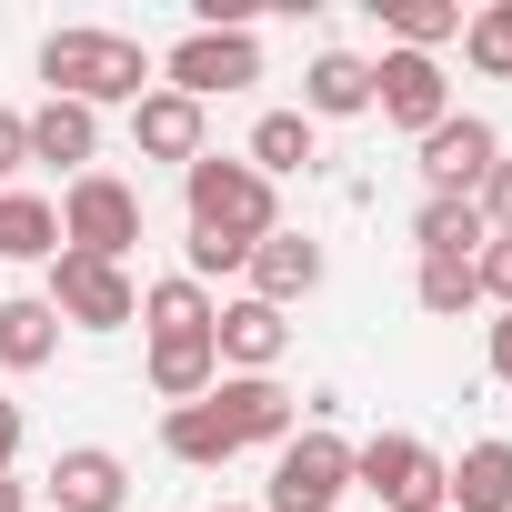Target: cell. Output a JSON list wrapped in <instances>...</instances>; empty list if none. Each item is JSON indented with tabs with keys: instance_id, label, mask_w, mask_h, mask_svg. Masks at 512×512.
<instances>
[{
	"instance_id": "1",
	"label": "cell",
	"mask_w": 512,
	"mask_h": 512,
	"mask_svg": "<svg viewBox=\"0 0 512 512\" xmlns=\"http://www.w3.org/2000/svg\"><path fill=\"white\" fill-rule=\"evenodd\" d=\"M181 211H191V241H181V272H191V282L241 272V262H251V241H272V231H282L272 181L251 171V161H231V151H201V161L181 171Z\"/></svg>"
},
{
	"instance_id": "2",
	"label": "cell",
	"mask_w": 512,
	"mask_h": 512,
	"mask_svg": "<svg viewBox=\"0 0 512 512\" xmlns=\"http://www.w3.org/2000/svg\"><path fill=\"white\" fill-rule=\"evenodd\" d=\"M41 81H51V101H81V111H131L141 91H151V51L131 41V31H51L41 41Z\"/></svg>"
},
{
	"instance_id": "3",
	"label": "cell",
	"mask_w": 512,
	"mask_h": 512,
	"mask_svg": "<svg viewBox=\"0 0 512 512\" xmlns=\"http://www.w3.org/2000/svg\"><path fill=\"white\" fill-rule=\"evenodd\" d=\"M342 492H352V442L332 422H312L272 452V482H262L251 512H342Z\"/></svg>"
},
{
	"instance_id": "4",
	"label": "cell",
	"mask_w": 512,
	"mask_h": 512,
	"mask_svg": "<svg viewBox=\"0 0 512 512\" xmlns=\"http://www.w3.org/2000/svg\"><path fill=\"white\" fill-rule=\"evenodd\" d=\"M352 492H372L382 512H442V452L422 432H372L352 442Z\"/></svg>"
},
{
	"instance_id": "5",
	"label": "cell",
	"mask_w": 512,
	"mask_h": 512,
	"mask_svg": "<svg viewBox=\"0 0 512 512\" xmlns=\"http://www.w3.org/2000/svg\"><path fill=\"white\" fill-rule=\"evenodd\" d=\"M141 241V191L121 171H81L61 191V251H91V262H131Z\"/></svg>"
},
{
	"instance_id": "6",
	"label": "cell",
	"mask_w": 512,
	"mask_h": 512,
	"mask_svg": "<svg viewBox=\"0 0 512 512\" xmlns=\"http://www.w3.org/2000/svg\"><path fill=\"white\" fill-rule=\"evenodd\" d=\"M71 332H131L141 322V282L121 262H91V251H51V292H41Z\"/></svg>"
},
{
	"instance_id": "7",
	"label": "cell",
	"mask_w": 512,
	"mask_h": 512,
	"mask_svg": "<svg viewBox=\"0 0 512 512\" xmlns=\"http://www.w3.org/2000/svg\"><path fill=\"white\" fill-rule=\"evenodd\" d=\"M262 81V41L251 31H181L171 61H161V91L181 101H221V91H251Z\"/></svg>"
},
{
	"instance_id": "8",
	"label": "cell",
	"mask_w": 512,
	"mask_h": 512,
	"mask_svg": "<svg viewBox=\"0 0 512 512\" xmlns=\"http://www.w3.org/2000/svg\"><path fill=\"white\" fill-rule=\"evenodd\" d=\"M492 161H502V131H492L482 111L432 121V131H422V201H472V191L492 181Z\"/></svg>"
},
{
	"instance_id": "9",
	"label": "cell",
	"mask_w": 512,
	"mask_h": 512,
	"mask_svg": "<svg viewBox=\"0 0 512 512\" xmlns=\"http://www.w3.org/2000/svg\"><path fill=\"white\" fill-rule=\"evenodd\" d=\"M201 402H211V422L231 432V452H262V442L282 452V442L302 432V402H292V392H282L272 372H221V382H211Z\"/></svg>"
},
{
	"instance_id": "10",
	"label": "cell",
	"mask_w": 512,
	"mask_h": 512,
	"mask_svg": "<svg viewBox=\"0 0 512 512\" xmlns=\"http://www.w3.org/2000/svg\"><path fill=\"white\" fill-rule=\"evenodd\" d=\"M372 111L392 121V131H432V121H452V81H442V61L432 51H382L372 61Z\"/></svg>"
},
{
	"instance_id": "11",
	"label": "cell",
	"mask_w": 512,
	"mask_h": 512,
	"mask_svg": "<svg viewBox=\"0 0 512 512\" xmlns=\"http://www.w3.org/2000/svg\"><path fill=\"white\" fill-rule=\"evenodd\" d=\"M241 282H251V302H272V312L312 302V292H322V241H312V231H272V241H251Z\"/></svg>"
},
{
	"instance_id": "12",
	"label": "cell",
	"mask_w": 512,
	"mask_h": 512,
	"mask_svg": "<svg viewBox=\"0 0 512 512\" xmlns=\"http://www.w3.org/2000/svg\"><path fill=\"white\" fill-rule=\"evenodd\" d=\"M51 512H131V462L111 442H71L51 462Z\"/></svg>"
},
{
	"instance_id": "13",
	"label": "cell",
	"mask_w": 512,
	"mask_h": 512,
	"mask_svg": "<svg viewBox=\"0 0 512 512\" xmlns=\"http://www.w3.org/2000/svg\"><path fill=\"white\" fill-rule=\"evenodd\" d=\"M211 352H221V372H282V352H292V322L272 312V302H221L211 312Z\"/></svg>"
},
{
	"instance_id": "14",
	"label": "cell",
	"mask_w": 512,
	"mask_h": 512,
	"mask_svg": "<svg viewBox=\"0 0 512 512\" xmlns=\"http://www.w3.org/2000/svg\"><path fill=\"white\" fill-rule=\"evenodd\" d=\"M131 151H141V161H181V171H191V161L211 151V141H201V101H181V91H161V81H151V91L131 101Z\"/></svg>"
},
{
	"instance_id": "15",
	"label": "cell",
	"mask_w": 512,
	"mask_h": 512,
	"mask_svg": "<svg viewBox=\"0 0 512 512\" xmlns=\"http://www.w3.org/2000/svg\"><path fill=\"white\" fill-rule=\"evenodd\" d=\"M442 512H512V442L482 432L462 442V462H442Z\"/></svg>"
},
{
	"instance_id": "16",
	"label": "cell",
	"mask_w": 512,
	"mask_h": 512,
	"mask_svg": "<svg viewBox=\"0 0 512 512\" xmlns=\"http://www.w3.org/2000/svg\"><path fill=\"white\" fill-rule=\"evenodd\" d=\"M372 111V61L362 51H312V71H302V121L322 131V121H362Z\"/></svg>"
},
{
	"instance_id": "17",
	"label": "cell",
	"mask_w": 512,
	"mask_h": 512,
	"mask_svg": "<svg viewBox=\"0 0 512 512\" xmlns=\"http://www.w3.org/2000/svg\"><path fill=\"white\" fill-rule=\"evenodd\" d=\"M31 161H51V171H101V111H81V101H41L31 111Z\"/></svg>"
},
{
	"instance_id": "18",
	"label": "cell",
	"mask_w": 512,
	"mask_h": 512,
	"mask_svg": "<svg viewBox=\"0 0 512 512\" xmlns=\"http://www.w3.org/2000/svg\"><path fill=\"white\" fill-rule=\"evenodd\" d=\"M61 362V312L41 292H11L0 302V372H51Z\"/></svg>"
},
{
	"instance_id": "19",
	"label": "cell",
	"mask_w": 512,
	"mask_h": 512,
	"mask_svg": "<svg viewBox=\"0 0 512 512\" xmlns=\"http://www.w3.org/2000/svg\"><path fill=\"white\" fill-rule=\"evenodd\" d=\"M251 171H262V181H292V171H312L322 161V131L302 121V111H262V121H251V151H241Z\"/></svg>"
},
{
	"instance_id": "20",
	"label": "cell",
	"mask_w": 512,
	"mask_h": 512,
	"mask_svg": "<svg viewBox=\"0 0 512 512\" xmlns=\"http://www.w3.org/2000/svg\"><path fill=\"white\" fill-rule=\"evenodd\" d=\"M51 251H61V201L0 191V262H51Z\"/></svg>"
},
{
	"instance_id": "21",
	"label": "cell",
	"mask_w": 512,
	"mask_h": 512,
	"mask_svg": "<svg viewBox=\"0 0 512 512\" xmlns=\"http://www.w3.org/2000/svg\"><path fill=\"white\" fill-rule=\"evenodd\" d=\"M211 312H221V302H211L191 272H171V282L141 292V332H151V342H191V332H211Z\"/></svg>"
},
{
	"instance_id": "22",
	"label": "cell",
	"mask_w": 512,
	"mask_h": 512,
	"mask_svg": "<svg viewBox=\"0 0 512 512\" xmlns=\"http://www.w3.org/2000/svg\"><path fill=\"white\" fill-rule=\"evenodd\" d=\"M372 21L392 51H442V41H462V0H372Z\"/></svg>"
},
{
	"instance_id": "23",
	"label": "cell",
	"mask_w": 512,
	"mask_h": 512,
	"mask_svg": "<svg viewBox=\"0 0 512 512\" xmlns=\"http://www.w3.org/2000/svg\"><path fill=\"white\" fill-rule=\"evenodd\" d=\"M211 382H221L211 332H191V342H151V392H161V402H201Z\"/></svg>"
},
{
	"instance_id": "24",
	"label": "cell",
	"mask_w": 512,
	"mask_h": 512,
	"mask_svg": "<svg viewBox=\"0 0 512 512\" xmlns=\"http://www.w3.org/2000/svg\"><path fill=\"white\" fill-rule=\"evenodd\" d=\"M412 241H422V262H472L492 231H482L472 201H422V211H412Z\"/></svg>"
},
{
	"instance_id": "25",
	"label": "cell",
	"mask_w": 512,
	"mask_h": 512,
	"mask_svg": "<svg viewBox=\"0 0 512 512\" xmlns=\"http://www.w3.org/2000/svg\"><path fill=\"white\" fill-rule=\"evenodd\" d=\"M161 452L191 462V472H221V462H231V432L211 422V402H171V412H161Z\"/></svg>"
},
{
	"instance_id": "26",
	"label": "cell",
	"mask_w": 512,
	"mask_h": 512,
	"mask_svg": "<svg viewBox=\"0 0 512 512\" xmlns=\"http://www.w3.org/2000/svg\"><path fill=\"white\" fill-rule=\"evenodd\" d=\"M462 61L482 81H512V0H482V11H462Z\"/></svg>"
},
{
	"instance_id": "27",
	"label": "cell",
	"mask_w": 512,
	"mask_h": 512,
	"mask_svg": "<svg viewBox=\"0 0 512 512\" xmlns=\"http://www.w3.org/2000/svg\"><path fill=\"white\" fill-rule=\"evenodd\" d=\"M412 302H422L432 322H462V312L482 302V282H472V262H422V282H412Z\"/></svg>"
},
{
	"instance_id": "28",
	"label": "cell",
	"mask_w": 512,
	"mask_h": 512,
	"mask_svg": "<svg viewBox=\"0 0 512 512\" xmlns=\"http://www.w3.org/2000/svg\"><path fill=\"white\" fill-rule=\"evenodd\" d=\"M472 282H482V302H492V312H512V231H492V241L472 251Z\"/></svg>"
},
{
	"instance_id": "29",
	"label": "cell",
	"mask_w": 512,
	"mask_h": 512,
	"mask_svg": "<svg viewBox=\"0 0 512 512\" xmlns=\"http://www.w3.org/2000/svg\"><path fill=\"white\" fill-rule=\"evenodd\" d=\"M472 211H482V231H512V151L492 161V181L472 191Z\"/></svg>"
},
{
	"instance_id": "30",
	"label": "cell",
	"mask_w": 512,
	"mask_h": 512,
	"mask_svg": "<svg viewBox=\"0 0 512 512\" xmlns=\"http://www.w3.org/2000/svg\"><path fill=\"white\" fill-rule=\"evenodd\" d=\"M31 171V111H0V191Z\"/></svg>"
},
{
	"instance_id": "31",
	"label": "cell",
	"mask_w": 512,
	"mask_h": 512,
	"mask_svg": "<svg viewBox=\"0 0 512 512\" xmlns=\"http://www.w3.org/2000/svg\"><path fill=\"white\" fill-rule=\"evenodd\" d=\"M482 362H492V382L512 392V312H492V332H482Z\"/></svg>"
},
{
	"instance_id": "32",
	"label": "cell",
	"mask_w": 512,
	"mask_h": 512,
	"mask_svg": "<svg viewBox=\"0 0 512 512\" xmlns=\"http://www.w3.org/2000/svg\"><path fill=\"white\" fill-rule=\"evenodd\" d=\"M11 462H21V402L0 392V472H11Z\"/></svg>"
},
{
	"instance_id": "33",
	"label": "cell",
	"mask_w": 512,
	"mask_h": 512,
	"mask_svg": "<svg viewBox=\"0 0 512 512\" xmlns=\"http://www.w3.org/2000/svg\"><path fill=\"white\" fill-rule=\"evenodd\" d=\"M0 512H31V492H21V482H11V472H0Z\"/></svg>"
},
{
	"instance_id": "34",
	"label": "cell",
	"mask_w": 512,
	"mask_h": 512,
	"mask_svg": "<svg viewBox=\"0 0 512 512\" xmlns=\"http://www.w3.org/2000/svg\"><path fill=\"white\" fill-rule=\"evenodd\" d=\"M211 512H251V502H211Z\"/></svg>"
}]
</instances>
